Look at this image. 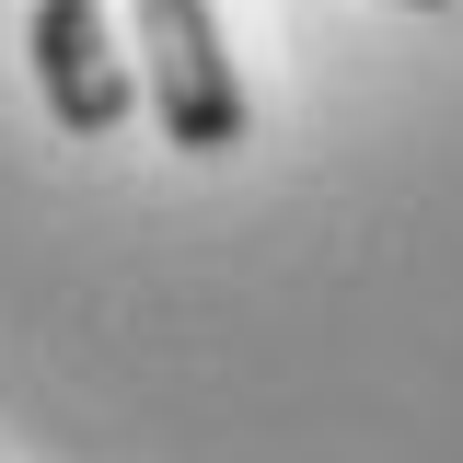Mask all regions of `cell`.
Listing matches in <instances>:
<instances>
[{"instance_id": "cell-1", "label": "cell", "mask_w": 463, "mask_h": 463, "mask_svg": "<svg viewBox=\"0 0 463 463\" xmlns=\"http://www.w3.org/2000/svg\"><path fill=\"white\" fill-rule=\"evenodd\" d=\"M128 35H139V93H151V116H163L174 151H197V163H221L232 139L255 128V105H243V70H232L221 47V12L209 0H128Z\"/></svg>"}, {"instance_id": "cell-3", "label": "cell", "mask_w": 463, "mask_h": 463, "mask_svg": "<svg viewBox=\"0 0 463 463\" xmlns=\"http://www.w3.org/2000/svg\"><path fill=\"white\" fill-rule=\"evenodd\" d=\"M405 12H429V0H405Z\"/></svg>"}, {"instance_id": "cell-2", "label": "cell", "mask_w": 463, "mask_h": 463, "mask_svg": "<svg viewBox=\"0 0 463 463\" xmlns=\"http://www.w3.org/2000/svg\"><path fill=\"white\" fill-rule=\"evenodd\" d=\"M24 47H35V93L70 139H116L128 105H139V70L116 47L105 0H35V24H24Z\"/></svg>"}]
</instances>
